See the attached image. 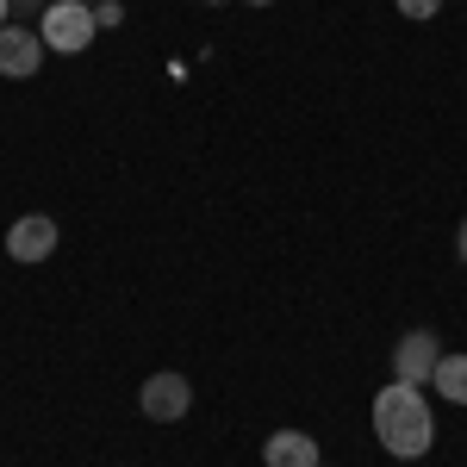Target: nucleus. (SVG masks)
<instances>
[{
  "label": "nucleus",
  "mask_w": 467,
  "mask_h": 467,
  "mask_svg": "<svg viewBox=\"0 0 467 467\" xmlns=\"http://www.w3.org/2000/svg\"><path fill=\"white\" fill-rule=\"evenodd\" d=\"M374 436H380V449H387V455H399V462L431 455L436 418H431V399H424V387H411V380L380 387V393H374Z\"/></svg>",
  "instance_id": "1"
},
{
  "label": "nucleus",
  "mask_w": 467,
  "mask_h": 467,
  "mask_svg": "<svg viewBox=\"0 0 467 467\" xmlns=\"http://www.w3.org/2000/svg\"><path fill=\"white\" fill-rule=\"evenodd\" d=\"M37 37H44V50H63V57H81L100 26H94V6H81V0H50V13L37 19Z\"/></svg>",
  "instance_id": "2"
},
{
  "label": "nucleus",
  "mask_w": 467,
  "mask_h": 467,
  "mask_svg": "<svg viewBox=\"0 0 467 467\" xmlns=\"http://www.w3.org/2000/svg\"><path fill=\"white\" fill-rule=\"evenodd\" d=\"M436 361H442V343L431 330H405L393 343V380H411V387H431Z\"/></svg>",
  "instance_id": "3"
},
{
  "label": "nucleus",
  "mask_w": 467,
  "mask_h": 467,
  "mask_svg": "<svg viewBox=\"0 0 467 467\" xmlns=\"http://www.w3.org/2000/svg\"><path fill=\"white\" fill-rule=\"evenodd\" d=\"M138 405H144V418H156V424H175V418H187V405H193V387H187V374H150Z\"/></svg>",
  "instance_id": "4"
},
{
  "label": "nucleus",
  "mask_w": 467,
  "mask_h": 467,
  "mask_svg": "<svg viewBox=\"0 0 467 467\" xmlns=\"http://www.w3.org/2000/svg\"><path fill=\"white\" fill-rule=\"evenodd\" d=\"M37 63H44V37L32 32V26H0V75L6 81H26V75H37Z\"/></svg>",
  "instance_id": "5"
},
{
  "label": "nucleus",
  "mask_w": 467,
  "mask_h": 467,
  "mask_svg": "<svg viewBox=\"0 0 467 467\" xmlns=\"http://www.w3.org/2000/svg\"><path fill=\"white\" fill-rule=\"evenodd\" d=\"M50 250H57V218H44V213L13 218V231H6V255L13 262H44Z\"/></svg>",
  "instance_id": "6"
},
{
  "label": "nucleus",
  "mask_w": 467,
  "mask_h": 467,
  "mask_svg": "<svg viewBox=\"0 0 467 467\" xmlns=\"http://www.w3.org/2000/svg\"><path fill=\"white\" fill-rule=\"evenodd\" d=\"M262 462H268V467H318V436L275 431L268 442H262Z\"/></svg>",
  "instance_id": "7"
},
{
  "label": "nucleus",
  "mask_w": 467,
  "mask_h": 467,
  "mask_svg": "<svg viewBox=\"0 0 467 467\" xmlns=\"http://www.w3.org/2000/svg\"><path fill=\"white\" fill-rule=\"evenodd\" d=\"M431 387L449 399V405H467V356H442L436 374H431Z\"/></svg>",
  "instance_id": "8"
},
{
  "label": "nucleus",
  "mask_w": 467,
  "mask_h": 467,
  "mask_svg": "<svg viewBox=\"0 0 467 467\" xmlns=\"http://www.w3.org/2000/svg\"><path fill=\"white\" fill-rule=\"evenodd\" d=\"M94 26H100V32L125 26V6H119V0H100V6H94Z\"/></svg>",
  "instance_id": "9"
},
{
  "label": "nucleus",
  "mask_w": 467,
  "mask_h": 467,
  "mask_svg": "<svg viewBox=\"0 0 467 467\" xmlns=\"http://www.w3.org/2000/svg\"><path fill=\"white\" fill-rule=\"evenodd\" d=\"M399 13H405V19H431L436 6H442V0H393Z\"/></svg>",
  "instance_id": "10"
},
{
  "label": "nucleus",
  "mask_w": 467,
  "mask_h": 467,
  "mask_svg": "<svg viewBox=\"0 0 467 467\" xmlns=\"http://www.w3.org/2000/svg\"><path fill=\"white\" fill-rule=\"evenodd\" d=\"M13 13H19V26H26V19H44V13H50V0H13Z\"/></svg>",
  "instance_id": "11"
},
{
  "label": "nucleus",
  "mask_w": 467,
  "mask_h": 467,
  "mask_svg": "<svg viewBox=\"0 0 467 467\" xmlns=\"http://www.w3.org/2000/svg\"><path fill=\"white\" fill-rule=\"evenodd\" d=\"M0 26H13V0H0Z\"/></svg>",
  "instance_id": "12"
},
{
  "label": "nucleus",
  "mask_w": 467,
  "mask_h": 467,
  "mask_svg": "<svg viewBox=\"0 0 467 467\" xmlns=\"http://www.w3.org/2000/svg\"><path fill=\"white\" fill-rule=\"evenodd\" d=\"M455 250H462V262H467V218H462V237H455Z\"/></svg>",
  "instance_id": "13"
},
{
  "label": "nucleus",
  "mask_w": 467,
  "mask_h": 467,
  "mask_svg": "<svg viewBox=\"0 0 467 467\" xmlns=\"http://www.w3.org/2000/svg\"><path fill=\"white\" fill-rule=\"evenodd\" d=\"M250 6H275V0H250Z\"/></svg>",
  "instance_id": "14"
},
{
  "label": "nucleus",
  "mask_w": 467,
  "mask_h": 467,
  "mask_svg": "<svg viewBox=\"0 0 467 467\" xmlns=\"http://www.w3.org/2000/svg\"><path fill=\"white\" fill-rule=\"evenodd\" d=\"M81 6H100V0H81Z\"/></svg>",
  "instance_id": "15"
},
{
  "label": "nucleus",
  "mask_w": 467,
  "mask_h": 467,
  "mask_svg": "<svg viewBox=\"0 0 467 467\" xmlns=\"http://www.w3.org/2000/svg\"><path fill=\"white\" fill-rule=\"evenodd\" d=\"M318 467H330V462H318Z\"/></svg>",
  "instance_id": "16"
},
{
  "label": "nucleus",
  "mask_w": 467,
  "mask_h": 467,
  "mask_svg": "<svg viewBox=\"0 0 467 467\" xmlns=\"http://www.w3.org/2000/svg\"><path fill=\"white\" fill-rule=\"evenodd\" d=\"M213 6H218V0H213Z\"/></svg>",
  "instance_id": "17"
}]
</instances>
